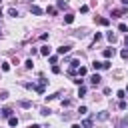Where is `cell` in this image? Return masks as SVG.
Returning a JSON list of instances; mask_svg holds the SVG:
<instances>
[{
    "instance_id": "1",
    "label": "cell",
    "mask_w": 128,
    "mask_h": 128,
    "mask_svg": "<svg viewBox=\"0 0 128 128\" xmlns=\"http://www.w3.org/2000/svg\"><path fill=\"white\" fill-rule=\"evenodd\" d=\"M92 68H94V70H108V68H110V62H108V60H102V62L94 60V62H92Z\"/></svg>"
},
{
    "instance_id": "2",
    "label": "cell",
    "mask_w": 128,
    "mask_h": 128,
    "mask_svg": "<svg viewBox=\"0 0 128 128\" xmlns=\"http://www.w3.org/2000/svg\"><path fill=\"white\" fill-rule=\"evenodd\" d=\"M46 82H48V80H46L44 76H40V82L36 84V92H38V94H44V86H46Z\"/></svg>"
},
{
    "instance_id": "3",
    "label": "cell",
    "mask_w": 128,
    "mask_h": 128,
    "mask_svg": "<svg viewBox=\"0 0 128 128\" xmlns=\"http://www.w3.org/2000/svg\"><path fill=\"white\" fill-rule=\"evenodd\" d=\"M88 80H90V84H92V86H98V84L102 82V76H100V74L96 72V74H92V76H90Z\"/></svg>"
},
{
    "instance_id": "4",
    "label": "cell",
    "mask_w": 128,
    "mask_h": 128,
    "mask_svg": "<svg viewBox=\"0 0 128 128\" xmlns=\"http://www.w3.org/2000/svg\"><path fill=\"white\" fill-rule=\"evenodd\" d=\"M94 22H96V24H100V26H108V24H110V18H104V16H96V18H94Z\"/></svg>"
},
{
    "instance_id": "5",
    "label": "cell",
    "mask_w": 128,
    "mask_h": 128,
    "mask_svg": "<svg viewBox=\"0 0 128 128\" xmlns=\"http://www.w3.org/2000/svg\"><path fill=\"white\" fill-rule=\"evenodd\" d=\"M114 54H116V50H114L112 46H110V48H104V52H102V56H104L106 60H110V58H112Z\"/></svg>"
},
{
    "instance_id": "6",
    "label": "cell",
    "mask_w": 128,
    "mask_h": 128,
    "mask_svg": "<svg viewBox=\"0 0 128 128\" xmlns=\"http://www.w3.org/2000/svg\"><path fill=\"white\" fill-rule=\"evenodd\" d=\"M122 14H126V8H114L112 10V18H122Z\"/></svg>"
},
{
    "instance_id": "7",
    "label": "cell",
    "mask_w": 128,
    "mask_h": 128,
    "mask_svg": "<svg viewBox=\"0 0 128 128\" xmlns=\"http://www.w3.org/2000/svg\"><path fill=\"white\" fill-rule=\"evenodd\" d=\"M44 10L40 8V6H34V4H30V14H34V16H40Z\"/></svg>"
},
{
    "instance_id": "8",
    "label": "cell",
    "mask_w": 128,
    "mask_h": 128,
    "mask_svg": "<svg viewBox=\"0 0 128 128\" xmlns=\"http://www.w3.org/2000/svg\"><path fill=\"white\" fill-rule=\"evenodd\" d=\"M42 56H50V52H52V48L48 46V44H44V46H40V50H38Z\"/></svg>"
},
{
    "instance_id": "9",
    "label": "cell",
    "mask_w": 128,
    "mask_h": 128,
    "mask_svg": "<svg viewBox=\"0 0 128 128\" xmlns=\"http://www.w3.org/2000/svg\"><path fill=\"white\" fill-rule=\"evenodd\" d=\"M0 116H2V118H10V116H12V108H2V110H0Z\"/></svg>"
},
{
    "instance_id": "10",
    "label": "cell",
    "mask_w": 128,
    "mask_h": 128,
    "mask_svg": "<svg viewBox=\"0 0 128 128\" xmlns=\"http://www.w3.org/2000/svg\"><path fill=\"white\" fill-rule=\"evenodd\" d=\"M70 48H72V46L64 44V46H60V48H58V54H62V56H64V54H68V52H70Z\"/></svg>"
},
{
    "instance_id": "11",
    "label": "cell",
    "mask_w": 128,
    "mask_h": 128,
    "mask_svg": "<svg viewBox=\"0 0 128 128\" xmlns=\"http://www.w3.org/2000/svg\"><path fill=\"white\" fill-rule=\"evenodd\" d=\"M86 74H88V70H86L84 66H78V70H76V76H80V78H84Z\"/></svg>"
},
{
    "instance_id": "12",
    "label": "cell",
    "mask_w": 128,
    "mask_h": 128,
    "mask_svg": "<svg viewBox=\"0 0 128 128\" xmlns=\"http://www.w3.org/2000/svg\"><path fill=\"white\" fill-rule=\"evenodd\" d=\"M72 22H74V14H72V12H68V14L64 16V24H72Z\"/></svg>"
},
{
    "instance_id": "13",
    "label": "cell",
    "mask_w": 128,
    "mask_h": 128,
    "mask_svg": "<svg viewBox=\"0 0 128 128\" xmlns=\"http://www.w3.org/2000/svg\"><path fill=\"white\" fill-rule=\"evenodd\" d=\"M8 126H12V128L18 126V118H16V116H10V118H8Z\"/></svg>"
},
{
    "instance_id": "14",
    "label": "cell",
    "mask_w": 128,
    "mask_h": 128,
    "mask_svg": "<svg viewBox=\"0 0 128 128\" xmlns=\"http://www.w3.org/2000/svg\"><path fill=\"white\" fill-rule=\"evenodd\" d=\"M92 124H94V120H92V118H86V120L82 122V128H90Z\"/></svg>"
},
{
    "instance_id": "15",
    "label": "cell",
    "mask_w": 128,
    "mask_h": 128,
    "mask_svg": "<svg viewBox=\"0 0 128 128\" xmlns=\"http://www.w3.org/2000/svg\"><path fill=\"white\" fill-rule=\"evenodd\" d=\"M96 118H98V120H108V112H98Z\"/></svg>"
},
{
    "instance_id": "16",
    "label": "cell",
    "mask_w": 128,
    "mask_h": 128,
    "mask_svg": "<svg viewBox=\"0 0 128 128\" xmlns=\"http://www.w3.org/2000/svg\"><path fill=\"white\" fill-rule=\"evenodd\" d=\"M46 14H50V16H56V8H54V6H48V8H46Z\"/></svg>"
},
{
    "instance_id": "17",
    "label": "cell",
    "mask_w": 128,
    "mask_h": 128,
    "mask_svg": "<svg viewBox=\"0 0 128 128\" xmlns=\"http://www.w3.org/2000/svg\"><path fill=\"white\" fill-rule=\"evenodd\" d=\"M106 38H108V40H110L112 44L116 42V34H114V32H108V34H106Z\"/></svg>"
},
{
    "instance_id": "18",
    "label": "cell",
    "mask_w": 128,
    "mask_h": 128,
    "mask_svg": "<svg viewBox=\"0 0 128 128\" xmlns=\"http://www.w3.org/2000/svg\"><path fill=\"white\" fill-rule=\"evenodd\" d=\"M20 106H22V108H32V102H30V100H22Z\"/></svg>"
},
{
    "instance_id": "19",
    "label": "cell",
    "mask_w": 128,
    "mask_h": 128,
    "mask_svg": "<svg viewBox=\"0 0 128 128\" xmlns=\"http://www.w3.org/2000/svg\"><path fill=\"white\" fill-rule=\"evenodd\" d=\"M8 14H10L12 18H16V16H18V10H16V8H8Z\"/></svg>"
},
{
    "instance_id": "20",
    "label": "cell",
    "mask_w": 128,
    "mask_h": 128,
    "mask_svg": "<svg viewBox=\"0 0 128 128\" xmlns=\"http://www.w3.org/2000/svg\"><path fill=\"white\" fill-rule=\"evenodd\" d=\"M86 94V86L82 84V86H78V96H84Z\"/></svg>"
},
{
    "instance_id": "21",
    "label": "cell",
    "mask_w": 128,
    "mask_h": 128,
    "mask_svg": "<svg viewBox=\"0 0 128 128\" xmlns=\"http://www.w3.org/2000/svg\"><path fill=\"white\" fill-rule=\"evenodd\" d=\"M32 64H34V62H32V58H28V60L24 62V68H28V70H30V68H32Z\"/></svg>"
},
{
    "instance_id": "22",
    "label": "cell",
    "mask_w": 128,
    "mask_h": 128,
    "mask_svg": "<svg viewBox=\"0 0 128 128\" xmlns=\"http://www.w3.org/2000/svg\"><path fill=\"white\" fill-rule=\"evenodd\" d=\"M70 104H72V100H70V98H66V100H62V108H68Z\"/></svg>"
},
{
    "instance_id": "23",
    "label": "cell",
    "mask_w": 128,
    "mask_h": 128,
    "mask_svg": "<svg viewBox=\"0 0 128 128\" xmlns=\"http://www.w3.org/2000/svg\"><path fill=\"white\" fill-rule=\"evenodd\" d=\"M86 112H88V108H86V106H80V108H78V114H80V116H84Z\"/></svg>"
},
{
    "instance_id": "24",
    "label": "cell",
    "mask_w": 128,
    "mask_h": 128,
    "mask_svg": "<svg viewBox=\"0 0 128 128\" xmlns=\"http://www.w3.org/2000/svg\"><path fill=\"white\" fill-rule=\"evenodd\" d=\"M118 30H120V32H128V26H126V24H118Z\"/></svg>"
},
{
    "instance_id": "25",
    "label": "cell",
    "mask_w": 128,
    "mask_h": 128,
    "mask_svg": "<svg viewBox=\"0 0 128 128\" xmlns=\"http://www.w3.org/2000/svg\"><path fill=\"white\" fill-rule=\"evenodd\" d=\"M118 106H120V110H126V106H128V104H126V100H124V98H122V100H120V104H118Z\"/></svg>"
},
{
    "instance_id": "26",
    "label": "cell",
    "mask_w": 128,
    "mask_h": 128,
    "mask_svg": "<svg viewBox=\"0 0 128 128\" xmlns=\"http://www.w3.org/2000/svg\"><path fill=\"white\" fill-rule=\"evenodd\" d=\"M120 56H122V58H124V60H128V48H124V50H122V52H120Z\"/></svg>"
},
{
    "instance_id": "27",
    "label": "cell",
    "mask_w": 128,
    "mask_h": 128,
    "mask_svg": "<svg viewBox=\"0 0 128 128\" xmlns=\"http://www.w3.org/2000/svg\"><path fill=\"white\" fill-rule=\"evenodd\" d=\"M8 98V92L6 90H0V100H6Z\"/></svg>"
},
{
    "instance_id": "28",
    "label": "cell",
    "mask_w": 128,
    "mask_h": 128,
    "mask_svg": "<svg viewBox=\"0 0 128 128\" xmlns=\"http://www.w3.org/2000/svg\"><path fill=\"white\" fill-rule=\"evenodd\" d=\"M56 6L62 10V8H66V2H64V0H58V4H56Z\"/></svg>"
},
{
    "instance_id": "29",
    "label": "cell",
    "mask_w": 128,
    "mask_h": 128,
    "mask_svg": "<svg viewBox=\"0 0 128 128\" xmlns=\"http://www.w3.org/2000/svg\"><path fill=\"white\" fill-rule=\"evenodd\" d=\"M78 66H80L78 60H72V62H70V68H78Z\"/></svg>"
},
{
    "instance_id": "30",
    "label": "cell",
    "mask_w": 128,
    "mask_h": 128,
    "mask_svg": "<svg viewBox=\"0 0 128 128\" xmlns=\"http://www.w3.org/2000/svg\"><path fill=\"white\" fill-rule=\"evenodd\" d=\"M2 70L8 72V70H10V64H8V62H2Z\"/></svg>"
},
{
    "instance_id": "31",
    "label": "cell",
    "mask_w": 128,
    "mask_h": 128,
    "mask_svg": "<svg viewBox=\"0 0 128 128\" xmlns=\"http://www.w3.org/2000/svg\"><path fill=\"white\" fill-rule=\"evenodd\" d=\"M116 96L122 100V98H126V92H124V90H118V94H116Z\"/></svg>"
},
{
    "instance_id": "32",
    "label": "cell",
    "mask_w": 128,
    "mask_h": 128,
    "mask_svg": "<svg viewBox=\"0 0 128 128\" xmlns=\"http://www.w3.org/2000/svg\"><path fill=\"white\" fill-rule=\"evenodd\" d=\"M40 114H42V116H48V114H50V108H42Z\"/></svg>"
},
{
    "instance_id": "33",
    "label": "cell",
    "mask_w": 128,
    "mask_h": 128,
    "mask_svg": "<svg viewBox=\"0 0 128 128\" xmlns=\"http://www.w3.org/2000/svg\"><path fill=\"white\" fill-rule=\"evenodd\" d=\"M88 10H90V8H88V6H86V4H84V6H80V12H82V14H86V12H88Z\"/></svg>"
},
{
    "instance_id": "34",
    "label": "cell",
    "mask_w": 128,
    "mask_h": 128,
    "mask_svg": "<svg viewBox=\"0 0 128 128\" xmlns=\"http://www.w3.org/2000/svg\"><path fill=\"white\" fill-rule=\"evenodd\" d=\"M98 40H102V34H100V32H96V34H94V42H98Z\"/></svg>"
},
{
    "instance_id": "35",
    "label": "cell",
    "mask_w": 128,
    "mask_h": 128,
    "mask_svg": "<svg viewBox=\"0 0 128 128\" xmlns=\"http://www.w3.org/2000/svg\"><path fill=\"white\" fill-rule=\"evenodd\" d=\"M58 62V56H50V64H56Z\"/></svg>"
},
{
    "instance_id": "36",
    "label": "cell",
    "mask_w": 128,
    "mask_h": 128,
    "mask_svg": "<svg viewBox=\"0 0 128 128\" xmlns=\"http://www.w3.org/2000/svg\"><path fill=\"white\" fill-rule=\"evenodd\" d=\"M52 72H54V74H60V68H58V66L54 64V66H52Z\"/></svg>"
},
{
    "instance_id": "37",
    "label": "cell",
    "mask_w": 128,
    "mask_h": 128,
    "mask_svg": "<svg viewBox=\"0 0 128 128\" xmlns=\"http://www.w3.org/2000/svg\"><path fill=\"white\" fill-rule=\"evenodd\" d=\"M122 124H124V126L128 124V116H124V118H122Z\"/></svg>"
},
{
    "instance_id": "38",
    "label": "cell",
    "mask_w": 128,
    "mask_h": 128,
    "mask_svg": "<svg viewBox=\"0 0 128 128\" xmlns=\"http://www.w3.org/2000/svg\"><path fill=\"white\" fill-rule=\"evenodd\" d=\"M28 128H42V126H38V124H30Z\"/></svg>"
},
{
    "instance_id": "39",
    "label": "cell",
    "mask_w": 128,
    "mask_h": 128,
    "mask_svg": "<svg viewBox=\"0 0 128 128\" xmlns=\"http://www.w3.org/2000/svg\"><path fill=\"white\" fill-rule=\"evenodd\" d=\"M72 128H82V124H72Z\"/></svg>"
},
{
    "instance_id": "40",
    "label": "cell",
    "mask_w": 128,
    "mask_h": 128,
    "mask_svg": "<svg viewBox=\"0 0 128 128\" xmlns=\"http://www.w3.org/2000/svg\"><path fill=\"white\" fill-rule=\"evenodd\" d=\"M122 4H124V6H128V0H122Z\"/></svg>"
},
{
    "instance_id": "41",
    "label": "cell",
    "mask_w": 128,
    "mask_h": 128,
    "mask_svg": "<svg viewBox=\"0 0 128 128\" xmlns=\"http://www.w3.org/2000/svg\"><path fill=\"white\" fill-rule=\"evenodd\" d=\"M124 42H126V48H128V36H126V40H124Z\"/></svg>"
},
{
    "instance_id": "42",
    "label": "cell",
    "mask_w": 128,
    "mask_h": 128,
    "mask_svg": "<svg viewBox=\"0 0 128 128\" xmlns=\"http://www.w3.org/2000/svg\"><path fill=\"white\" fill-rule=\"evenodd\" d=\"M124 92H126V94H128V86H126V90H124Z\"/></svg>"
},
{
    "instance_id": "43",
    "label": "cell",
    "mask_w": 128,
    "mask_h": 128,
    "mask_svg": "<svg viewBox=\"0 0 128 128\" xmlns=\"http://www.w3.org/2000/svg\"><path fill=\"white\" fill-rule=\"evenodd\" d=\"M28 2H30V4H32V2H34V0H28Z\"/></svg>"
},
{
    "instance_id": "44",
    "label": "cell",
    "mask_w": 128,
    "mask_h": 128,
    "mask_svg": "<svg viewBox=\"0 0 128 128\" xmlns=\"http://www.w3.org/2000/svg\"><path fill=\"white\" fill-rule=\"evenodd\" d=\"M118 128H122V126H118Z\"/></svg>"
},
{
    "instance_id": "45",
    "label": "cell",
    "mask_w": 128,
    "mask_h": 128,
    "mask_svg": "<svg viewBox=\"0 0 128 128\" xmlns=\"http://www.w3.org/2000/svg\"><path fill=\"white\" fill-rule=\"evenodd\" d=\"M0 4H2V0H0Z\"/></svg>"
}]
</instances>
